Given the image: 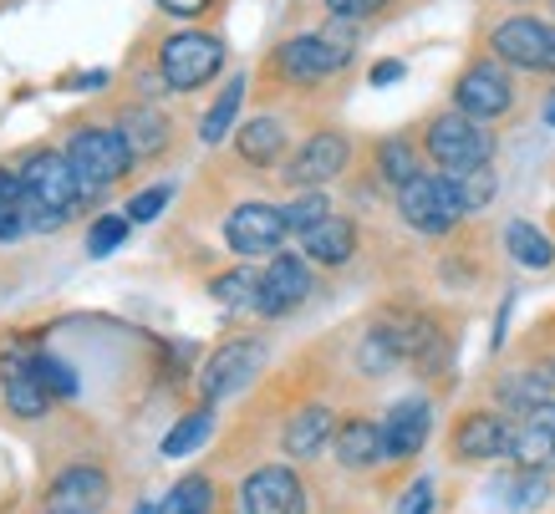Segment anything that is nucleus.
Instances as JSON below:
<instances>
[{
    "label": "nucleus",
    "instance_id": "30",
    "mask_svg": "<svg viewBox=\"0 0 555 514\" xmlns=\"http://www.w3.org/2000/svg\"><path fill=\"white\" fill-rule=\"evenodd\" d=\"M255 291H260V270H255L250 260L209 281V296L224 300V306H255Z\"/></svg>",
    "mask_w": 555,
    "mask_h": 514
},
{
    "label": "nucleus",
    "instance_id": "43",
    "mask_svg": "<svg viewBox=\"0 0 555 514\" xmlns=\"http://www.w3.org/2000/svg\"><path fill=\"white\" fill-rule=\"evenodd\" d=\"M545 123H555V92H551V102H545Z\"/></svg>",
    "mask_w": 555,
    "mask_h": 514
},
{
    "label": "nucleus",
    "instance_id": "19",
    "mask_svg": "<svg viewBox=\"0 0 555 514\" xmlns=\"http://www.w3.org/2000/svg\"><path fill=\"white\" fill-rule=\"evenodd\" d=\"M357 245H362V234H357V219L347 215H332L321 219L311 234H301V249L311 266H326V270H341L357 260Z\"/></svg>",
    "mask_w": 555,
    "mask_h": 514
},
{
    "label": "nucleus",
    "instance_id": "42",
    "mask_svg": "<svg viewBox=\"0 0 555 514\" xmlns=\"http://www.w3.org/2000/svg\"><path fill=\"white\" fill-rule=\"evenodd\" d=\"M530 372L540 377V387H545V393H555V351H551V357H540V362L530 367Z\"/></svg>",
    "mask_w": 555,
    "mask_h": 514
},
{
    "label": "nucleus",
    "instance_id": "5",
    "mask_svg": "<svg viewBox=\"0 0 555 514\" xmlns=\"http://www.w3.org/2000/svg\"><path fill=\"white\" fill-rule=\"evenodd\" d=\"M67 158H72V168H77L82 200H98L102 189H113V183L138 164L133 149H128V138H122V128H77L67 143Z\"/></svg>",
    "mask_w": 555,
    "mask_h": 514
},
{
    "label": "nucleus",
    "instance_id": "4",
    "mask_svg": "<svg viewBox=\"0 0 555 514\" xmlns=\"http://www.w3.org/2000/svg\"><path fill=\"white\" fill-rule=\"evenodd\" d=\"M158 77L173 92H199L209 87V77L224 72V41L215 31H173L158 41Z\"/></svg>",
    "mask_w": 555,
    "mask_h": 514
},
{
    "label": "nucleus",
    "instance_id": "47",
    "mask_svg": "<svg viewBox=\"0 0 555 514\" xmlns=\"http://www.w3.org/2000/svg\"><path fill=\"white\" fill-rule=\"evenodd\" d=\"M240 514H245V510H240Z\"/></svg>",
    "mask_w": 555,
    "mask_h": 514
},
{
    "label": "nucleus",
    "instance_id": "31",
    "mask_svg": "<svg viewBox=\"0 0 555 514\" xmlns=\"http://www.w3.org/2000/svg\"><path fill=\"white\" fill-rule=\"evenodd\" d=\"M286 209V224H291V234H311L321 224V219H332V200L321 194V189H301L291 204H281Z\"/></svg>",
    "mask_w": 555,
    "mask_h": 514
},
{
    "label": "nucleus",
    "instance_id": "38",
    "mask_svg": "<svg viewBox=\"0 0 555 514\" xmlns=\"http://www.w3.org/2000/svg\"><path fill=\"white\" fill-rule=\"evenodd\" d=\"M169 16H179V21H199V16H209L215 11L219 0H158Z\"/></svg>",
    "mask_w": 555,
    "mask_h": 514
},
{
    "label": "nucleus",
    "instance_id": "39",
    "mask_svg": "<svg viewBox=\"0 0 555 514\" xmlns=\"http://www.w3.org/2000/svg\"><path fill=\"white\" fill-rule=\"evenodd\" d=\"M505 494L515 499V510H530V504H535V499L545 494V484H540V479H520V484H509Z\"/></svg>",
    "mask_w": 555,
    "mask_h": 514
},
{
    "label": "nucleus",
    "instance_id": "13",
    "mask_svg": "<svg viewBox=\"0 0 555 514\" xmlns=\"http://www.w3.org/2000/svg\"><path fill=\"white\" fill-rule=\"evenodd\" d=\"M21 183H26V200L47 204L56 215H72L82 204V183H77V168L67 153H31L21 168Z\"/></svg>",
    "mask_w": 555,
    "mask_h": 514
},
{
    "label": "nucleus",
    "instance_id": "3",
    "mask_svg": "<svg viewBox=\"0 0 555 514\" xmlns=\"http://www.w3.org/2000/svg\"><path fill=\"white\" fill-rule=\"evenodd\" d=\"M398 215L413 234H428V240H443V234H454L464 224V200H459V183L454 174H418L413 183L398 189Z\"/></svg>",
    "mask_w": 555,
    "mask_h": 514
},
{
    "label": "nucleus",
    "instance_id": "22",
    "mask_svg": "<svg viewBox=\"0 0 555 514\" xmlns=\"http://www.w3.org/2000/svg\"><path fill=\"white\" fill-rule=\"evenodd\" d=\"M372 164H377V179L398 194L403 183H413L423 174V143H413V138H383L372 149Z\"/></svg>",
    "mask_w": 555,
    "mask_h": 514
},
{
    "label": "nucleus",
    "instance_id": "17",
    "mask_svg": "<svg viewBox=\"0 0 555 514\" xmlns=\"http://www.w3.org/2000/svg\"><path fill=\"white\" fill-rule=\"evenodd\" d=\"M332 448H337V464L352 468V474H362V468H377L387 459L383 423H377V417H367V413L337 417V438H332Z\"/></svg>",
    "mask_w": 555,
    "mask_h": 514
},
{
    "label": "nucleus",
    "instance_id": "46",
    "mask_svg": "<svg viewBox=\"0 0 555 514\" xmlns=\"http://www.w3.org/2000/svg\"><path fill=\"white\" fill-rule=\"evenodd\" d=\"M515 5H525V0H515Z\"/></svg>",
    "mask_w": 555,
    "mask_h": 514
},
{
    "label": "nucleus",
    "instance_id": "40",
    "mask_svg": "<svg viewBox=\"0 0 555 514\" xmlns=\"http://www.w3.org/2000/svg\"><path fill=\"white\" fill-rule=\"evenodd\" d=\"M525 423H535V428L555 433V398H545L540 408H530V413H525Z\"/></svg>",
    "mask_w": 555,
    "mask_h": 514
},
{
    "label": "nucleus",
    "instance_id": "1",
    "mask_svg": "<svg viewBox=\"0 0 555 514\" xmlns=\"http://www.w3.org/2000/svg\"><path fill=\"white\" fill-rule=\"evenodd\" d=\"M423 158L438 174H469V168L494 164V138L485 123L464 117L459 107H443L423 123Z\"/></svg>",
    "mask_w": 555,
    "mask_h": 514
},
{
    "label": "nucleus",
    "instance_id": "2",
    "mask_svg": "<svg viewBox=\"0 0 555 514\" xmlns=\"http://www.w3.org/2000/svg\"><path fill=\"white\" fill-rule=\"evenodd\" d=\"M347 67H352V51L337 47L332 36H321V31L286 36L266 56V72L281 87H321V82H332V77H341Z\"/></svg>",
    "mask_w": 555,
    "mask_h": 514
},
{
    "label": "nucleus",
    "instance_id": "32",
    "mask_svg": "<svg viewBox=\"0 0 555 514\" xmlns=\"http://www.w3.org/2000/svg\"><path fill=\"white\" fill-rule=\"evenodd\" d=\"M454 183H459V200H464V209H485L494 194H500V179H494V164H485V168H469V174H454Z\"/></svg>",
    "mask_w": 555,
    "mask_h": 514
},
{
    "label": "nucleus",
    "instance_id": "9",
    "mask_svg": "<svg viewBox=\"0 0 555 514\" xmlns=\"http://www.w3.org/2000/svg\"><path fill=\"white\" fill-rule=\"evenodd\" d=\"M347 168H352V138L341 133V128H317L286 158V183L291 189H321V183L341 179Z\"/></svg>",
    "mask_w": 555,
    "mask_h": 514
},
{
    "label": "nucleus",
    "instance_id": "37",
    "mask_svg": "<svg viewBox=\"0 0 555 514\" xmlns=\"http://www.w3.org/2000/svg\"><path fill=\"white\" fill-rule=\"evenodd\" d=\"M434 510V484L428 479H418L413 489L403 494V504H398V514H428Z\"/></svg>",
    "mask_w": 555,
    "mask_h": 514
},
{
    "label": "nucleus",
    "instance_id": "34",
    "mask_svg": "<svg viewBox=\"0 0 555 514\" xmlns=\"http://www.w3.org/2000/svg\"><path fill=\"white\" fill-rule=\"evenodd\" d=\"M36 367H41V382H47L51 398H77V372H72L62 357H36Z\"/></svg>",
    "mask_w": 555,
    "mask_h": 514
},
{
    "label": "nucleus",
    "instance_id": "10",
    "mask_svg": "<svg viewBox=\"0 0 555 514\" xmlns=\"http://www.w3.org/2000/svg\"><path fill=\"white\" fill-rule=\"evenodd\" d=\"M311 296V260L296 255V249H275L260 270V291H255V311L266 321H281L291 316L301 300Z\"/></svg>",
    "mask_w": 555,
    "mask_h": 514
},
{
    "label": "nucleus",
    "instance_id": "29",
    "mask_svg": "<svg viewBox=\"0 0 555 514\" xmlns=\"http://www.w3.org/2000/svg\"><path fill=\"white\" fill-rule=\"evenodd\" d=\"M26 230H31V219H26V183L0 168V240H21Z\"/></svg>",
    "mask_w": 555,
    "mask_h": 514
},
{
    "label": "nucleus",
    "instance_id": "21",
    "mask_svg": "<svg viewBox=\"0 0 555 514\" xmlns=\"http://www.w3.org/2000/svg\"><path fill=\"white\" fill-rule=\"evenodd\" d=\"M286 149H291V133H286L281 117H250V123L235 133L240 164H250V168H275L286 158Z\"/></svg>",
    "mask_w": 555,
    "mask_h": 514
},
{
    "label": "nucleus",
    "instance_id": "15",
    "mask_svg": "<svg viewBox=\"0 0 555 514\" xmlns=\"http://www.w3.org/2000/svg\"><path fill=\"white\" fill-rule=\"evenodd\" d=\"M428 433H434V408H428V398L392 402V408H387V417H383L387 459H413V453H423Z\"/></svg>",
    "mask_w": 555,
    "mask_h": 514
},
{
    "label": "nucleus",
    "instance_id": "20",
    "mask_svg": "<svg viewBox=\"0 0 555 514\" xmlns=\"http://www.w3.org/2000/svg\"><path fill=\"white\" fill-rule=\"evenodd\" d=\"M337 438V413L332 408H321V402H311V408H301V413H291V423L281 428V448H286V459H317L321 448Z\"/></svg>",
    "mask_w": 555,
    "mask_h": 514
},
{
    "label": "nucleus",
    "instance_id": "8",
    "mask_svg": "<svg viewBox=\"0 0 555 514\" xmlns=\"http://www.w3.org/2000/svg\"><path fill=\"white\" fill-rule=\"evenodd\" d=\"M260 367H266V342H260V336H230V342H219L199 372L204 408H215V402L235 398L240 387H250Z\"/></svg>",
    "mask_w": 555,
    "mask_h": 514
},
{
    "label": "nucleus",
    "instance_id": "12",
    "mask_svg": "<svg viewBox=\"0 0 555 514\" xmlns=\"http://www.w3.org/2000/svg\"><path fill=\"white\" fill-rule=\"evenodd\" d=\"M509 438H515V423L494 408H474L454 423L449 433V453L459 464H489V459H505L509 453Z\"/></svg>",
    "mask_w": 555,
    "mask_h": 514
},
{
    "label": "nucleus",
    "instance_id": "35",
    "mask_svg": "<svg viewBox=\"0 0 555 514\" xmlns=\"http://www.w3.org/2000/svg\"><path fill=\"white\" fill-rule=\"evenodd\" d=\"M169 183H153V189H143V194H133V200H128V219H133V224H143V219H153L158 215V209H164V204H169Z\"/></svg>",
    "mask_w": 555,
    "mask_h": 514
},
{
    "label": "nucleus",
    "instance_id": "44",
    "mask_svg": "<svg viewBox=\"0 0 555 514\" xmlns=\"http://www.w3.org/2000/svg\"><path fill=\"white\" fill-rule=\"evenodd\" d=\"M47 514H67V510H47Z\"/></svg>",
    "mask_w": 555,
    "mask_h": 514
},
{
    "label": "nucleus",
    "instance_id": "7",
    "mask_svg": "<svg viewBox=\"0 0 555 514\" xmlns=\"http://www.w3.org/2000/svg\"><path fill=\"white\" fill-rule=\"evenodd\" d=\"M454 107L464 117H474V123H505L509 113H515V102H520V92H515V77H509L505 62H494V56H474L469 67L454 77Z\"/></svg>",
    "mask_w": 555,
    "mask_h": 514
},
{
    "label": "nucleus",
    "instance_id": "33",
    "mask_svg": "<svg viewBox=\"0 0 555 514\" xmlns=\"http://www.w3.org/2000/svg\"><path fill=\"white\" fill-rule=\"evenodd\" d=\"M128 224H133V219L128 215H107V219H98V224H92V234H87V249H92V255H113V249L122 245V240H128Z\"/></svg>",
    "mask_w": 555,
    "mask_h": 514
},
{
    "label": "nucleus",
    "instance_id": "41",
    "mask_svg": "<svg viewBox=\"0 0 555 514\" xmlns=\"http://www.w3.org/2000/svg\"><path fill=\"white\" fill-rule=\"evenodd\" d=\"M403 77V62H377L372 67V87H387V82H398Z\"/></svg>",
    "mask_w": 555,
    "mask_h": 514
},
{
    "label": "nucleus",
    "instance_id": "14",
    "mask_svg": "<svg viewBox=\"0 0 555 514\" xmlns=\"http://www.w3.org/2000/svg\"><path fill=\"white\" fill-rule=\"evenodd\" d=\"M245 514H306V484L291 464H266L240 484Z\"/></svg>",
    "mask_w": 555,
    "mask_h": 514
},
{
    "label": "nucleus",
    "instance_id": "36",
    "mask_svg": "<svg viewBox=\"0 0 555 514\" xmlns=\"http://www.w3.org/2000/svg\"><path fill=\"white\" fill-rule=\"evenodd\" d=\"M326 16H341V21H367V16H383L392 0H321Z\"/></svg>",
    "mask_w": 555,
    "mask_h": 514
},
{
    "label": "nucleus",
    "instance_id": "18",
    "mask_svg": "<svg viewBox=\"0 0 555 514\" xmlns=\"http://www.w3.org/2000/svg\"><path fill=\"white\" fill-rule=\"evenodd\" d=\"M102 504H107V474L98 464L62 468L47 494V510H67V514H98Z\"/></svg>",
    "mask_w": 555,
    "mask_h": 514
},
{
    "label": "nucleus",
    "instance_id": "27",
    "mask_svg": "<svg viewBox=\"0 0 555 514\" xmlns=\"http://www.w3.org/2000/svg\"><path fill=\"white\" fill-rule=\"evenodd\" d=\"M215 510V484L204 474H189L164 494V504H153V514H209Z\"/></svg>",
    "mask_w": 555,
    "mask_h": 514
},
{
    "label": "nucleus",
    "instance_id": "45",
    "mask_svg": "<svg viewBox=\"0 0 555 514\" xmlns=\"http://www.w3.org/2000/svg\"><path fill=\"white\" fill-rule=\"evenodd\" d=\"M551 16H555V0H551Z\"/></svg>",
    "mask_w": 555,
    "mask_h": 514
},
{
    "label": "nucleus",
    "instance_id": "24",
    "mask_svg": "<svg viewBox=\"0 0 555 514\" xmlns=\"http://www.w3.org/2000/svg\"><path fill=\"white\" fill-rule=\"evenodd\" d=\"M118 128H122V138H128L133 158H158V153L169 149V138H173L169 117L153 113V107H128Z\"/></svg>",
    "mask_w": 555,
    "mask_h": 514
},
{
    "label": "nucleus",
    "instance_id": "26",
    "mask_svg": "<svg viewBox=\"0 0 555 514\" xmlns=\"http://www.w3.org/2000/svg\"><path fill=\"white\" fill-rule=\"evenodd\" d=\"M509 459L535 474V468H551L555 464V433L535 428V423H515V438H509Z\"/></svg>",
    "mask_w": 555,
    "mask_h": 514
},
{
    "label": "nucleus",
    "instance_id": "25",
    "mask_svg": "<svg viewBox=\"0 0 555 514\" xmlns=\"http://www.w3.org/2000/svg\"><path fill=\"white\" fill-rule=\"evenodd\" d=\"M245 87H250V77H230L224 82V92L215 98V107L199 117V143H224L230 138V128H235V117H240V102H245Z\"/></svg>",
    "mask_w": 555,
    "mask_h": 514
},
{
    "label": "nucleus",
    "instance_id": "16",
    "mask_svg": "<svg viewBox=\"0 0 555 514\" xmlns=\"http://www.w3.org/2000/svg\"><path fill=\"white\" fill-rule=\"evenodd\" d=\"M0 393H5V408L16 417H41L47 413V382H41V367H36V357H26V351H11L5 362H0Z\"/></svg>",
    "mask_w": 555,
    "mask_h": 514
},
{
    "label": "nucleus",
    "instance_id": "11",
    "mask_svg": "<svg viewBox=\"0 0 555 514\" xmlns=\"http://www.w3.org/2000/svg\"><path fill=\"white\" fill-rule=\"evenodd\" d=\"M286 234H291L286 209H275V204H266V200L235 204L230 219H224V245L235 249V255H245V260H255V255H275Z\"/></svg>",
    "mask_w": 555,
    "mask_h": 514
},
{
    "label": "nucleus",
    "instance_id": "6",
    "mask_svg": "<svg viewBox=\"0 0 555 514\" xmlns=\"http://www.w3.org/2000/svg\"><path fill=\"white\" fill-rule=\"evenodd\" d=\"M489 56L505 62L509 72L530 77H555V21L545 16H505L489 26Z\"/></svg>",
    "mask_w": 555,
    "mask_h": 514
},
{
    "label": "nucleus",
    "instance_id": "28",
    "mask_svg": "<svg viewBox=\"0 0 555 514\" xmlns=\"http://www.w3.org/2000/svg\"><path fill=\"white\" fill-rule=\"evenodd\" d=\"M209 433H215V408H199V413H189L173 423L169 438L158 444V453H164V459H184V453H194Z\"/></svg>",
    "mask_w": 555,
    "mask_h": 514
},
{
    "label": "nucleus",
    "instance_id": "23",
    "mask_svg": "<svg viewBox=\"0 0 555 514\" xmlns=\"http://www.w3.org/2000/svg\"><path fill=\"white\" fill-rule=\"evenodd\" d=\"M505 255L520 270H551L555 266V240L530 219H509L505 224Z\"/></svg>",
    "mask_w": 555,
    "mask_h": 514
}]
</instances>
